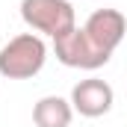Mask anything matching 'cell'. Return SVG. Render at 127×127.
I'll use <instances>...</instances> for the list:
<instances>
[{"label": "cell", "instance_id": "cell-1", "mask_svg": "<svg viewBox=\"0 0 127 127\" xmlns=\"http://www.w3.org/2000/svg\"><path fill=\"white\" fill-rule=\"evenodd\" d=\"M47 62V44L38 32H21L0 47V77L30 80Z\"/></svg>", "mask_w": 127, "mask_h": 127}, {"label": "cell", "instance_id": "cell-2", "mask_svg": "<svg viewBox=\"0 0 127 127\" xmlns=\"http://www.w3.org/2000/svg\"><path fill=\"white\" fill-rule=\"evenodd\" d=\"M21 18L32 32L59 38L77 27L74 6L68 0H21Z\"/></svg>", "mask_w": 127, "mask_h": 127}, {"label": "cell", "instance_id": "cell-3", "mask_svg": "<svg viewBox=\"0 0 127 127\" xmlns=\"http://www.w3.org/2000/svg\"><path fill=\"white\" fill-rule=\"evenodd\" d=\"M53 53H56V59H59L65 68H83V71L103 68V65L109 62V56H112V53L100 50L95 41L86 35L83 27H74L71 32L53 38Z\"/></svg>", "mask_w": 127, "mask_h": 127}, {"label": "cell", "instance_id": "cell-4", "mask_svg": "<svg viewBox=\"0 0 127 127\" xmlns=\"http://www.w3.org/2000/svg\"><path fill=\"white\" fill-rule=\"evenodd\" d=\"M115 103V92L106 80L100 77H89V80H80L74 89H71V106L74 112H80L83 118H100L112 109Z\"/></svg>", "mask_w": 127, "mask_h": 127}, {"label": "cell", "instance_id": "cell-5", "mask_svg": "<svg viewBox=\"0 0 127 127\" xmlns=\"http://www.w3.org/2000/svg\"><path fill=\"white\" fill-rule=\"evenodd\" d=\"M83 30H86V35L95 41L100 50L115 53V47L121 44V38H124V32H127V18L118 9H95L86 18Z\"/></svg>", "mask_w": 127, "mask_h": 127}, {"label": "cell", "instance_id": "cell-6", "mask_svg": "<svg viewBox=\"0 0 127 127\" xmlns=\"http://www.w3.org/2000/svg\"><path fill=\"white\" fill-rule=\"evenodd\" d=\"M71 118H74V106H71V100H65L59 95H44L32 106L35 127H68Z\"/></svg>", "mask_w": 127, "mask_h": 127}]
</instances>
